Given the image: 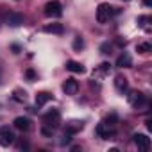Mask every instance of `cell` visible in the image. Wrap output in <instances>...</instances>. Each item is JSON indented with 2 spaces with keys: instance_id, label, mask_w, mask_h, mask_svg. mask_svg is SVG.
Here are the masks:
<instances>
[{
  "instance_id": "obj_1",
  "label": "cell",
  "mask_w": 152,
  "mask_h": 152,
  "mask_svg": "<svg viewBox=\"0 0 152 152\" xmlns=\"http://www.w3.org/2000/svg\"><path fill=\"white\" fill-rule=\"evenodd\" d=\"M115 13H118V9H115L113 6L102 2V4H99V7H97V22H99V23H106V22H109V18H111Z\"/></svg>"
},
{
  "instance_id": "obj_2",
  "label": "cell",
  "mask_w": 152,
  "mask_h": 152,
  "mask_svg": "<svg viewBox=\"0 0 152 152\" xmlns=\"http://www.w3.org/2000/svg\"><path fill=\"white\" fill-rule=\"evenodd\" d=\"M63 15V6L57 0H50V2L45 4V16L48 18H59Z\"/></svg>"
},
{
  "instance_id": "obj_3",
  "label": "cell",
  "mask_w": 152,
  "mask_h": 152,
  "mask_svg": "<svg viewBox=\"0 0 152 152\" xmlns=\"http://www.w3.org/2000/svg\"><path fill=\"white\" fill-rule=\"evenodd\" d=\"M43 124L48 125V127H52V129H57L61 125V113H59V109H50L43 116Z\"/></svg>"
},
{
  "instance_id": "obj_4",
  "label": "cell",
  "mask_w": 152,
  "mask_h": 152,
  "mask_svg": "<svg viewBox=\"0 0 152 152\" xmlns=\"http://www.w3.org/2000/svg\"><path fill=\"white\" fill-rule=\"evenodd\" d=\"M11 143H15V132L7 125H2V127H0V145H2V147H9Z\"/></svg>"
},
{
  "instance_id": "obj_5",
  "label": "cell",
  "mask_w": 152,
  "mask_h": 152,
  "mask_svg": "<svg viewBox=\"0 0 152 152\" xmlns=\"http://www.w3.org/2000/svg\"><path fill=\"white\" fill-rule=\"evenodd\" d=\"M95 134H97L99 138H102V140H111V138L115 136V129H113V127H107L104 122H100V124L95 127Z\"/></svg>"
},
{
  "instance_id": "obj_6",
  "label": "cell",
  "mask_w": 152,
  "mask_h": 152,
  "mask_svg": "<svg viewBox=\"0 0 152 152\" xmlns=\"http://www.w3.org/2000/svg\"><path fill=\"white\" fill-rule=\"evenodd\" d=\"M127 100H129V104L132 106V107H141L143 104H145V95L141 93V91H131L129 95H127Z\"/></svg>"
},
{
  "instance_id": "obj_7",
  "label": "cell",
  "mask_w": 152,
  "mask_h": 152,
  "mask_svg": "<svg viewBox=\"0 0 152 152\" xmlns=\"http://www.w3.org/2000/svg\"><path fill=\"white\" fill-rule=\"evenodd\" d=\"M132 141H134V145H136L138 148H141V150H148V148H150V138H148L147 134H134V136H132Z\"/></svg>"
},
{
  "instance_id": "obj_8",
  "label": "cell",
  "mask_w": 152,
  "mask_h": 152,
  "mask_svg": "<svg viewBox=\"0 0 152 152\" xmlns=\"http://www.w3.org/2000/svg\"><path fill=\"white\" fill-rule=\"evenodd\" d=\"M63 91L66 93V95H77V91H79V83L75 81V79H66L64 83H63Z\"/></svg>"
},
{
  "instance_id": "obj_9",
  "label": "cell",
  "mask_w": 152,
  "mask_h": 152,
  "mask_svg": "<svg viewBox=\"0 0 152 152\" xmlns=\"http://www.w3.org/2000/svg\"><path fill=\"white\" fill-rule=\"evenodd\" d=\"M13 125H15V129L22 131V132H27L31 129V120L27 116H16L15 122H13Z\"/></svg>"
},
{
  "instance_id": "obj_10",
  "label": "cell",
  "mask_w": 152,
  "mask_h": 152,
  "mask_svg": "<svg viewBox=\"0 0 152 152\" xmlns=\"http://www.w3.org/2000/svg\"><path fill=\"white\" fill-rule=\"evenodd\" d=\"M7 23L11 27H20L23 23V15H20V13H9L7 15Z\"/></svg>"
},
{
  "instance_id": "obj_11",
  "label": "cell",
  "mask_w": 152,
  "mask_h": 152,
  "mask_svg": "<svg viewBox=\"0 0 152 152\" xmlns=\"http://www.w3.org/2000/svg\"><path fill=\"white\" fill-rule=\"evenodd\" d=\"M116 66L118 68H131L132 66V57L129 56V54H122V56H118V59H116Z\"/></svg>"
},
{
  "instance_id": "obj_12",
  "label": "cell",
  "mask_w": 152,
  "mask_h": 152,
  "mask_svg": "<svg viewBox=\"0 0 152 152\" xmlns=\"http://www.w3.org/2000/svg\"><path fill=\"white\" fill-rule=\"evenodd\" d=\"M43 32H48V34H63L64 32V25L63 23H50V25H45L43 27Z\"/></svg>"
},
{
  "instance_id": "obj_13",
  "label": "cell",
  "mask_w": 152,
  "mask_h": 152,
  "mask_svg": "<svg viewBox=\"0 0 152 152\" xmlns=\"http://www.w3.org/2000/svg\"><path fill=\"white\" fill-rule=\"evenodd\" d=\"M66 70L73 72V73H84L86 72V68L81 63H77V61H66Z\"/></svg>"
},
{
  "instance_id": "obj_14",
  "label": "cell",
  "mask_w": 152,
  "mask_h": 152,
  "mask_svg": "<svg viewBox=\"0 0 152 152\" xmlns=\"http://www.w3.org/2000/svg\"><path fill=\"white\" fill-rule=\"evenodd\" d=\"M115 88H116L120 93L127 91V88H129V83H127V79H125V77H122V75H118V77L115 79Z\"/></svg>"
},
{
  "instance_id": "obj_15",
  "label": "cell",
  "mask_w": 152,
  "mask_h": 152,
  "mask_svg": "<svg viewBox=\"0 0 152 152\" xmlns=\"http://www.w3.org/2000/svg\"><path fill=\"white\" fill-rule=\"evenodd\" d=\"M50 99H52V95H50L48 91H39V93L36 95V106L41 107V106H45Z\"/></svg>"
},
{
  "instance_id": "obj_16",
  "label": "cell",
  "mask_w": 152,
  "mask_h": 152,
  "mask_svg": "<svg viewBox=\"0 0 152 152\" xmlns=\"http://www.w3.org/2000/svg\"><path fill=\"white\" fill-rule=\"evenodd\" d=\"M84 127V124L83 122H77V120H73V122H70V124H66V132H70V134H75L77 131H81Z\"/></svg>"
},
{
  "instance_id": "obj_17",
  "label": "cell",
  "mask_w": 152,
  "mask_h": 152,
  "mask_svg": "<svg viewBox=\"0 0 152 152\" xmlns=\"http://www.w3.org/2000/svg\"><path fill=\"white\" fill-rule=\"evenodd\" d=\"M13 100H16V102H25V100H27V93H25L23 90H15V91H13Z\"/></svg>"
},
{
  "instance_id": "obj_18",
  "label": "cell",
  "mask_w": 152,
  "mask_h": 152,
  "mask_svg": "<svg viewBox=\"0 0 152 152\" xmlns=\"http://www.w3.org/2000/svg\"><path fill=\"white\" fill-rule=\"evenodd\" d=\"M116 122H118L116 113H111V115H107V116L104 118V124H106L107 127H115V125H116Z\"/></svg>"
},
{
  "instance_id": "obj_19",
  "label": "cell",
  "mask_w": 152,
  "mask_h": 152,
  "mask_svg": "<svg viewBox=\"0 0 152 152\" xmlns=\"http://www.w3.org/2000/svg\"><path fill=\"white\" fill-rule=\"evenodd\" d=\"M72 47H73V50H77V52H81V50L84 48V39H83L81 36H77V38L73 39V45H72Z\"/></svg>"
},
{
  "instance_id": "obj_20",
  "label": "cell",
  "mask_w": 152,
  "mask_h": 152,
  "mask_svg": "<svg viewBox=\"0 0 152 152\" xmlns=\"http://www.w3.org/2000/svg\"><path fill=\"white\" fill-rule=\"evenodd\" d=\"M136 50H138V54H148L152 50V45L150 43H141V45L136 47Z\"/></svg>"
},
{
  "instance_id": "obj_21",
  "label": "cell",
  "mask_w": 152,
  "mask_h": 152,
  "mask_svg": "<svg viewBox=\"0 0 152 152\" xmlns=\"http://www.w3.org/2000/svg\"><path fill=\"white\" fill-rule=\"evenodd\" d=\"M109 70H111V64H109V63H102V64L99 66V70L93 72V73H109Z\"/></svg>"
},
{
  "instance_id": "obj_22",
  "label": "cell",
  "mask_w": 152,
  "mask_h": 152,
  "mask_svg": "<svg viewBox=\"0 0 152 152\" xmlns=\"http://www.w3.org/2000/svg\"><path fill=\"white\" fill-rule=\"evenodd\" d=\"M25 77H27V81H29V83L36 81V72H34L32 68H27V70H25Z\"/></svg>"
},
{
  "instance_id": "obj_23",
  "label": "cell",
  "mask_w": 152,
  "mask_h": 152,
  "mask_svg": "<svg viewBox=\"0 0 152 152\" xmlns=\"http://www.w3.org/2000/svg\"><path fill=\"white\" fill-rule=\"evenodd\" d=\"M72 136H73V134H70V132H66V131H64L63 140H61V145H68V143L72 141Z\"/></svg>"
},
{
  "instance_id": "obj_24",
  "label": "cell",
  "mask_w": 152,
  "mask_h": 152,
  "mask_svg": "<svg viewBox=\"0 0 152 152\" xmlns=\"http://www.w3.org/2000/svg\"><path fill=\"white\" fill-rule=\"evenodd\" d=\"M148 22H150V16H140V18H138V23H140L141 27H147Z\"/></svg>"
},
{
  "instance_id": "obj_25",
  "label": "cell",
  "mask_w": 152,
  "mask_h": 152,
  "mask_svg": "<svg viewBox=\"0 0 152 152\" xmlns=\"http://www.w3.org/2000/svg\"><path fill=\"white\" fill-rule=\"evenodd\" d=\"M100 52L102 54H111V45L109 43H102L100 45Z\"/></svg>"
},
{
  "instance_id": "obj_26",
  "label": "cell",
  "mask_w": 152,
  "mask_h": 152,
  "mask_svg": "<svg viewBox=\"0 0 152 152\" xmlns=\"http://www.w3.org/2000/svg\"><path fill=\"white\" fill-rule=\"evenodd\" d=\"M41 134H43V136H52V134H54V129L48 127V125H45V127L41 129Z\"/></svg>"
},
{
  "instance_id": "obj_27",
  "label": "cell",
  "mask_w": 152,
  "mask_h": 152,
  "mask_svg": "<svg viewBox=\"0 0 152 152\" xmlns=\"http://www.w3.org/2000/svg\"><path fill=\"white\" fill-rule=\"evenodd\" d=\"M18 148H29V143L27 141H20L18 143Z\"/></svg>"
},
{
  "instance_id": "obj_28",
  "label": "cell",
  "mask_w": 152,
  "mask_h": 152,
  "mask_svg": "<svg viewBox=\"0 0 152 152\" xmlns=\"http://www.w3.org/2000/svg\"><path fill=\"white\" fill-rule=\"evenodd\" d=\"M11 48H13V52H15V54H20V50H22V48H20V45H13Z\"/></svg>"
},
{
  "instance_id": "obj_29",
  "label": "cell",
  "mask_w": 152,
  "mask_h": 152,
  "mask_svg": "<svg viewBox=\"0 0 152 152\" xmlns=\"http://www.w3.org/2000/svg\"><path fill=\"white\" fill-rule=\"evenodd\" d=\"M150 4H152V0H143V6H147V7H148Z\"/></svg>"
},
{
  "instance_id": "obj_30",
  "label": "cell",
  "mask_w": 152,
  "mask_h": 152,
  "mask_svg": "<svg viewBox=\"0 0 152 152\" xmlns=\"http://www.w3.org/2000/svg\"><path fill=\"white\" fill-rule=\"evenodd\" d=\"M124 2H129V0H124Z\"/></svg>"
}]
</instances>
